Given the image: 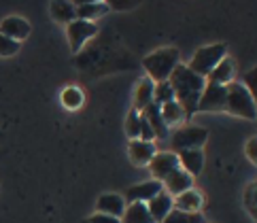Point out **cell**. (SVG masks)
I'll return each mask as SVG.
<instances>
[{
	"instance_id": "2",
	"label": "cell",
	"mask_w": 257,
	"mask_h": 223,
	"mask_svg": "<svg viewBox=\"0 0 257 223\" xmlns=\"http://www.w3.org/2000/svg\"><path fill=\"white\" fill-rule=\"evenodd\" d=\"M179 60H181V53L177 47H162L158 51L149 53L143 60V68L147 70V74H149L147 79H151L153 83L168 81L172 70L181 64Z\"/></svg>"
},
{
	"instance_id": "17",
	"label": "cell",
	"mask_w": 257,
	"mask_h": 223,
	"mask_svg": "<svg viewBox=\"0 0 257 223\" xmlns=\"http://www.w3.org/2000/svg\"><path fill=\"white\" fill-rule=\"evenodd\" d=\"M206 81L208 83H215V85H223V87L229 85V83L234 81V64H232V60L223 58L213 70H210Z\"/></svg>"
},
{
	"instance_id": "26",
	"label": "cell",
	"mask_w": 257,
	"mask_h": 223,
	"mask_svg": "<svg viewBox=\"0 0 257 223\" xmlns=\"http://www.w3.org/2000/svg\"><path fill=\"white\" fill-rule=\"evenodd\" d=\"M62 104L66 108H81V104H83V91L79 87H66L62 91Z\"/></svg>"
},
{
	"instance_id": "8",
	"label": "cell",
	"mask_w": 257,
	"mask_h": 223,
	"mask_svg": "<svg viewBox=\"0 0 257 223\" xmlns=\"http://www.w3.org/2000/svg\"><path fill=\"white\" fill-rule=\"evenodd\" d=\"M179 168V157L177 153L172 151H162V153H155L149 162V170L155 176V181H164L170 172H174Z\"/></svg>"
},
{
	"instance_id": "30",
	"label": "cell",
	"mask_w": 257,
	"mask_h": 223,
	"mask_svg": "<svg viewBox=\"0 0 257 223\" xmlns=\"http://www.w3.org/2000/svg\"><path fill=\"white\" fill-rule=\"evenodd\" d=\"M83 223H121L119 219H115V217H108V215H100V212H96V215H91V217H87Z\"/></svg>"
},
{
	"instance_id": "28",
	"label": "cell",
	"mask_w": 257,
	"mask_h": 223,
	"mask_svg": "<svg viewBox=\"0 0 257 223\" xmlns=\"http://www.w3.org/2000/svg\"><path fill=\"white\" fill-rule=\"evenodd\" d=\"M22 49V43H17L9 36L0 34V58H13V55Z\"/></svg>"
},
{
	"instance_id": "18",
	"label": "cell",
	"mask_w": 257,
	"mask_h": 223,
	"mask_svg": "<svg viewBox=\"0 0 257 223\" xmlns=\"http://www.w3.org/2000/svg\"><path fill=\"white\" fill-rule=\"evenodd\" d=\"M141 115L147 119V124L151 126L155 138H168V128H166V124H164V119H162V113H160V106H158V104H149Z\"/></svg>"
},
{
	"instance_id": "14",
	"label": "cell",
	"mask_w": 257,
	"mask_h": 223,
	"mask_svg": "<svg viewBox=\"0 0 257 223\" xmlns=\"http://www.w3.org/2000/svg\"><path fill=\"white\" fill-rule=\"evenodd\" d=\"M158 153L155 151V145L153 143H145V141H130L127 145V155H130V162L134 166H149L151 157Z\"/></svg>"
},
{
	"instance_id": "4",
	"label": "cell",
	"mask_w": 257,
	"mask_h": 223,
	"mask_svg": "<svg viewBox=\"0 0 257 223\" xmlns=\"http://www.w3.org/2000/svg\"><path fill=\"white\" fill-rule=\"evenodd\" d=\"M227 53V45L225 43H215V45H206V47H200L194 58H191V62L187 64L189 70H194L196 74H200V77H208L210 70H213L219 62H221L225 58Z\"/></svg>"
},
{
	"instance_id": "9",
	"label": "cell",
	"mask_w": 257,
	"mask_h": 223,
	"mask_svg": "<svg viewBox=\"0 0 257 223\" xmlns=\"http://www.w3.org/2000/svg\"><path fill=\"white\" fill-rule=\"evenodd\" d=\"M164 189V185L162 181H145V183H139V185H134V187H130L125 191V196L123 200L127 204H132V202H141V204H147L151 198H155L158 193Z\"/></svg>"
},
{
	"instance_id": "19",
	"label": "cell",
	"mask_w": 257,
	"mask_h": 223,
	"mask_svg": "<svg viewBox=\"0 0 257 223\" xmlns=\"http://www.w3.org/2000/svg\"><path fill=\"white\" fill-rule=\"evenodd\" d=\"M172 206L181 212H198L202 208V196L196 189H189L185 193H181V196L172 198Z\"/></svg>"
},
{
	"instance_id": "23",
	"label": "cell",
	"mask_w": 257,
	"mask_h": 223,
	"mask_svg": "<svg viewBox=\"0 0 257 223\" xmlns=\"http://www.w3.org/2000/svg\"><path fill=\"white\" fill-rule=\"evenodd\" d=\"M160 113H162V119H164V124H166V128L179 126V124L185 122V113H183V108H181V104L177 100L168 102V104H162Z\"/></svg>"
},
{
	"instance_id": "32",
	"label": "cell",
	"mask_w": 257,
	"mask_h": 223,
	"mask_svg": "<svg viewBox=\"0 0 257 223\" xmlns=\"http://www.w3.org/2000/svg\"><path fill=\"white\" fill-rule=\"evenodd\" d=\"M136 5H139V3H134V0H130V3H108V7H117V9H121V11H125V9L127 7H136Z\"/></svg>"
},
{
	"instance_id": "1",
	"label": "cell",
	"mask_w": 257,
	"mask_h": 223,
	"mask_svg": "<svg viewBox=\"0 0 257 223\" xmlns=\"http://www.w3.org/2000/svg\"><path fill=\"white\" fill-rule=\"evenodd\" d=\"M168 83L174 91V100L179 102L183 113H185V119L194 117L198 113V100L206 87V79L189 70L187 64H179L168 77Z\"/></svg>"
},
{
	"instance_id": "12",
	"label": "cell",
	"mask_w": 257,
	"mask_h": 223,
	"mask_svg": "<svg viewBox=\"0 0 257 223\" xmlns=\"http://www.w3.org/2000/svg\"><path fill=\"white\" fill-rule=\"evenodd\" d=\"M177 157H179V168L185 170L191 179L204 170V151H202V149L181 151V153H177Z\"/></svg>"
},
{
	"instance_id": "13",
	"label": "cell",
	"mask_w": 257,
	"mask_h": 223,
	"mask_svg": "<svg viewBox=\"0 0 257 223\" xmlns=\"http://www.w3.org/2000/svg\"><path fill=\"white\" fill-rule=\"evenodd\" d=\"M96 210L100 212V215L121 219L123 210H125V200H123V196H119V193H104V196L98 198Z\"/></svg>"
},
{
	"instance_id": "31",
	"label": "cell",
	"mask_w": 257,
	"mask_h": 223,
	"mask_svg": "<svg viewBox=\"0 0 257 223\" xmlns=\"http://www.w3.org/2000/svg\"><path fill=\"white\" fill-rule=\"evenodd\" d=\"M246 155H249L251 162H257V138H251L246 143Z\"/></svg>"
},
{
	"instance_id": "11",
	"label": "cell",
	"mask_w": 257,
	"mask_h": 223,
	"mask_svg": "<svg viewBox=\"0 0 257 223\" xmlns=\"http://www.w3.org/2000/svg\"><path fill=\"white\" fill-rule=\"evenodd\" d=\"M0 34L9 36V39L13 41H24L28 39L30 34V24L24 20V17H17V15H11V17H5L3 22H0Z\"/></svg>"
},
{
	"instance_id": "15",
	"label": "cell",
	"mask_w": 257,
	"mask_h": 223,
	"mask_svg": "<svg viewBox=\"0 0 257 223\" xmlns=\"http://www.w3.org/2000/svg\"><path fill=\"white\" fill-rule=\"evenodd\" d=\"M172 196H168L166 191H160L155 198H151L149 202H147V210H149V215L155 223H162L164 219L168 217V212L172 210Z\"/></svg>"
},
{
	"instance_id": "16",
	"label": "cell",
	"mask_w": 257,
	"mask_h": 223,
	"mask_svg": "<svg viewBox=\"0 0 257 223\" xmlns=\"http://www.w3.org/2000/svg\"><path fill=\"white\" fill-rule=\"evenodd\" d=\"M111 11L108 3H79L75 5V13H77V20H83V22H94L98 17L106 15Z\"/></svg>"
},
{
	"instance_id": "21",
	"label": "cell",
	"mask_w": 257,
	"mask_h": 223,
	"mask_svg": "<svg viewBox=\"0 0 257 223\" xmlns=\"http://www.w3.org/2000/svg\"><path fill=\"white\" fill-rule=\"evenodd\" d=\"M119 221L121 223H155L149 215V210H147V204H141V202L127 204Z\"/></svg>"
},
{
	"instance_id": "5",
	"label": "cell",
	"mask_w": 257,
	"mask_h": 223,
	"mask_svg": "<svg viewBox=\"0 0 257 223\" xmlns=\"http://www.w3.org/2000/svg\"><path fill=\"white\" fill-rule=\"evenodd\" d=\"M208 138V130L200 126H183L179 130H174V134L170 136V147L172 153L181 151H191V149H202V145Z\"/></svg>"
},
{
	"instance_id": "3",
	"label": "cell",
	"mask_w": 257,
	"mask_h": 223,
	"mask_svg": "<svg viewBox=\"0 0 257 223\" xmlns=\"http://www.w3.org/2000/svg\"><path fill=\"white\" fill-rule=\"evenodd\" d=\"M225 110L232 115L244 117V119H255V98L244 89L242 83L232 81L229 85H225Z\"/></svg>"
},
{
	"instance_id": "27",
	"label": "cell",
	"mask_w": 257,
	"mask_h": 223,
	"mask_svg": "<svg viewBox=\"0 0 257 223\" xmlns=\"http://www.w3.org/2000/svg\"><path fill=\"white\" fill-rule=\"evenodd\" d=\"M139 128H141V113L136 108H132L125 117V134L130 141H136V138H139Z\"/></svg>"
},
{
	"instance_id": "10",
	"label": "cell",
	"mask_w": 257,
	"mask_h": 223,
	"mask_svg": "<svg viewBox=\"0 0 257 223\" xmlns=\"http://www.w3.org/2000/svg\"><path fill=\"white\" fill-rule=\"evenodd\" d=\"M162 185H164V191H166L168 196H181V193H185L194 187V179H191L185 170L177 168L162 181Z\"/></svg>"
},
{
	"instance_id": "29",
	"label": "cell",
	"mask_w": 257,
	"mask_h": 223,
	"mask_svg": "<svg viewBox=\"0 0 257 223\" xmlns=\"http://www.w3.org/2000/svg\"><path fill=\"white\" fill-rule=\"evenodd\" d=\"M255 77H257V70L253 68V70H249V72H246V74H244V81H242V85H244V89H246V91H249V94H251L253 98L257 96V79H255Z\"/></svg>"
},
{
	"instance_id": "25",
	"label": "cell",
	"mask_w": 257,
	"mask_h": 223,
	"mask_svg": "<svg viewBox=\"0 0 257 223\" xmlns=\"http://www.w3.org/2000/svg\"><path fill=\"white\" fill-rule=\"evenodd\" d=\"M174 100V91L170 87V83L168 81H162V83H155V87H153V104H168V102Z\"/></svg>"
},
{
	"instance_id": "22",
	"label": "cell",
	"mask_w": 257,
	"mask_h": 223,
	"mask_svg": "<svg viewBox=\"0 0 257 223\" xmlns=\"http://www.w3.org/2000/svg\"><path fill=\"white\" fill-rule=\"evenodd\" d=\"M49 11H51V17L60 24H70L77 20V13H75V5L68 3V0H53L49 5Z\"/></svg>"
},
{
	"instance_id": "7",
	"label": "cell",
	"mask_w": 257,
	"mask_h": 223,
	"mask_svg": "<svg viewBox=\"0 0 257 223\" xmlns=\"http://www.w3.org/2000/svg\"><path fill=\"white\" fill-rule=\"evenodd\" d=\"M198 110H202V113H219V110H225V87L206 81V87L198 100Z\"/></svg>"
},
{
	"instance_id": "6",
	"label": "cell",
	"mask_w": 257,
	"mask_h": 223,
	"mask_svg": "<svg viewBox=\"0 0 257 223\" xmlns=\"http://www.w3.org/2000/svg\"><path fill=\"white\" fill-rule=\"evenodd\" d=\"M66 34H68V43H70L72 53H79L85 47V43L98 34V26L94 22L75 20V22H70L66 26Z\"/></svg>"
},
{
	"instance_id": "20",
	"label": "cell",
	"mask_w": 257,
	"mask_h": 223,
	"mask_svg": "<svg viewBox=\"0 0 257 223\" xmlns=\"http://www.w3.org/2000/svg\"><path fill=\"white\" fill-rule=\"evenodd\" d=\"M153 87L155 83L151 79H143L139 85H136V91H134V108L143 113V110L153 104Z\"/></svg>"
},
{
	"instance_id": "24",
	"label": "cell",
	"mask_w": 257,
	"mask_h": 223,
	"mask_svg": "<svg viewBox=\"0 0 257 223\" xmlns=\"http://www.w3.org/2000/svg\"><path fill=\"white\" fill-rule=\"evenodd\" d=\"M162 223H206V221L200 212H181L177 208H172Z\"/></svg>"
}]
</instances>
